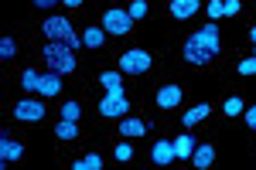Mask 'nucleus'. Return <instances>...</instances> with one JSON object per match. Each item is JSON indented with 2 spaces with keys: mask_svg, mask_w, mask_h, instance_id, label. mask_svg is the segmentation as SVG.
<instances>
[{
  "mask_svg": "<svg viewBox=\"0 0 256 170\" xmlns=\"http://www.w3.org/2000/svg\"><path fill=\"white\" fill-rule=\"evenodd\" d=\"M181 51H184V58H188L192 65H208V61L218 55V24H212V20H208L202 31L188 34Z\"/></svg>",
  "mask_w": 256,
  "mask_h": 170,
  "instance_id": "obj_1",
  "label": "nucleus"
},
{
  "mask_svg": "<svg viewBox=\"0 0 256 170\" xmlns=\"http://www.w3.org/2000/svg\"><path fill=\"white\" fill-rule=\"evenodd\" d=\"M44 65H48V72H55V75H72L76 72V48H68V44H58V41H52L44 51Z\"/></svg>",
  "mask_w": 256,
  "mask_h": 170,
  "instance_id": "obj_2",
  "label": "nucleus"
},
{
  "mask_svg": "<svg viewBox=\"0 0 256 170\" xmlns=\"http://www.w3.org/2000/svg\"><path fill=\"white\" fill-rule=\"evenodd\" d=\"M41 31H44V38H48V41H58V44H68V48H79V44H82V38L76 34V27H72L65 17H55V14L41 24Z\"/></svg>",
  "mask_w": 256,
  "mask_h": 170,
  "instance_id": "obj_3",
  "label": "nucleus"
},
{
  "mask_svg": "<svg viewBox=\"0 0 256 170\" xmlns=\"http://www.w3.org/2000/svg\"><path fill=\"white\" fill-rule=\"evenodd\" d=\"M150 61H154V58L147 55L144 48H130V51L120 55V72H126V75H144V72L150 68Z\"/></svg>",
  "mask_w": 256,
  "mask_h": 170,
  "instance_id": "obj_4",
  "label": "nucleus"
},
{
  "mask_svg": "<svg viewBox=\"0 0 256 170\" xmlns=\"http://www.w3.org/2000/svg\"><path fill=\"white\" fill-rule=\"evenodd\" d=\"M130 27H134V17H130V10H120V7H110L106 14H102V31L106 34H130Z\"/></svg>",
  "mask_w": 256,
  "mask_h": 170,
  "instance_id": "obj_5",
  "label": "nucleus"
},
{
  "mask_svg": "<svg viewBox=\"0 0 256 170\" xmlns=\"http://www.w3.org/2000/svg\"><path fill=\"white\" fill-rule=\"evenodd\" d=\"M130 113V99L123 92H106L102 95V102H99V116H106V119H120V116Z\"/></svg>",
  "mask_w": 256,
  "mask_h": 170,
  "instance_id": "obj_6",
  "label": "nucleus"
},
{
  "mask_svg": "<svg viewBox=\"0 0 256 170\" xmlns=\"http://www.w3.org/2000/svg\"><path fill=\"white\" fill-rule=\"evenodd\" d=\"M20 157H24V143L14 140L10 133H0V167H10Z\"/></svg>",
  "mask_w": 256,
  "mask_h": 170,
  "instance_id": "obj_7",
  "label": "nucleus"
},
{
  "mask_svg": "<svg viewBox=\"0 0 256 170\" xmlns=\"http://www.w3.org/2000/svg\"><path fill=\"white\" fill-rule=\"evenodd\" d=\"M14 116H18L20 123H41L44 119V106H41L38 99H20L18 106H14Z\"/></svg>",
  "mask_w": 256,
  "mask_h": 170,
  "instance_id": "obj_8",
  "label": "nucleus"
},
{
  "mask_svg": "<svg viewBox=\"0 0 256 170\" xmlns=\"http://www.w3.org/2000/svg\"><path fill=\"white\" fill-rule=\"evenodd\" d=\"M150 160H154V167H168V164H174V160H178L174 143H171V140H158L154 150H150Z\"/></svg>",
  "mask_w": 256,
  "mask_h": 170,
  "instance_id": "obj_9",
  "label": "nucleus"
},
{
  "mask_svg": "<svg viewBox=\"0 0 256 170\" xmlns=\"http://www.w3.org/2000/svg\"><path fill=\"white\" fill-rule=\"evenodd\" d=\"M212 164H216V147H212V143H202V147H195V153H192V167L208 170Z\"/></svg>",
  "mask_w": 256,
  "mask_h": 170,
  "instance_id": "obj_10",
  "label": "nucleus"
},
{
  "mask_svg": "<svg viewBox=\"0 0 256 170\" xmlns=\"http://www.w3.org/2000/svg\"><path fill=\"white\" fill-rule=\"evenodd\" d=\"M158 106L160 109H178V106H181V89H178V85H160L158 89Z\"/></svg>",
  "mask_w": 256,
  "mask_h": 170,
  "instance_id": "obj_11",
  "label": "nucleus"
},
{
  "mask_svg": "<svg viewBox=\"0 0 256 170\" xmlns=\"http://www.w3.org/2000/svg\"><path fill=\"white\" fill-rule=\"evenodd\" d=\"M202 0H171V17L174 20H188L192 14H198Z\"/></svg>",
  "mask_w": 256,
  "mask_h": 170,
  "instance_id": "obj_12",
  "label": "nucleus"
},
{
  "mask_svg": "<svg viewBox=\"0 0 256 170\" xmlns=\"http://www.w3.org/2000/svg\"><path fill=\"white\" fill-rule=\"evenodd\" d=\"M58 92H62V75L48 72L38 78V95H58Z\"/></svg>",
  "mask_w": 256,
  "mask_h": 170,
  "instance_id": "obj_13",
  "label": "nucleus"
},
{
  "mask_svg": "<svg viewBox=\"0 0 256 170\" xmlns=\"http://www.w3.org/2000/svg\"><path fill=\"white\" fill-rule=\"evenodd\" d=\"M195 136H192V133H181V136H178L174 140V150H178V160H192V153H195Z\"/></svg>",
  "mask_w": 256,
  "mask_h": 170,
  "instance_id": "obj_14",
  "label": "nucleus"
},
{
  "mask_svg": "<svg viewBox=\"0 0 256 170\" xmlns=\"http://www.w3.org/2000/svg\"><path fill=\"white\" fill-rule=\"evenodd\" d=\"M208 113H212V106H208V102H198L195 109H188V113L181 116V123H184V126L192 130V126H198V123H202V119H205Z\"/></svg>",
  "mask_w": 256,
  "mask_h": 170,
  "instance_id": "obj_15",
  "label": "nucleus"
},
{
  "mask_svg": "<svg viewBox=\"0 0 256 170\" xmlns=\"http://www.w3.org/2000/svg\"><path fill=\"white\" fill-rule=\"evenodd\" d=\"M102 41H106V31L102 27H86V34H82V44L86 48H102Z\"/></svg>",
  "mask_w": 256,
  "mask_h": 170,
  "instance_id": "obj_16",
  "label": "nucleus"
},
{
  "mask_svg": "<svg viewBox=\"0 0 256 170\" xmlns=\"http://www.w3.org/2000/svg\"><path fill=\"white\" fill-rule=\"evenodd\" d=\"M99 85L106 92H123V82H120V72H102L99 75Z\"/></svg>",
  "mask_w": 256,
  "mask_h": 170,
  "instance_id": "obj_17",
  "label": "nucleus"
},
{
  "mask_svg": "<svg viewBox=\"0 0 256 170\" xmlns=\"http://www.w3.org/2000/svg\"><path fill=\"white\" fill-rule=\"evenodd\" d=\"M144 133H147V126L140 119H123L120 123V136H144Z\"/></svg>",
  "mask_w": 256,
  "mask_h": 170,
  "instance_id": "obj_18",
  "label": "nucleus"
},
{
  "mask_svg": "<svg viewBox=\"0 0 256 170\" xmlns=\"http://www.w3.org/2000/svg\"><path fill=\"white\" fill-rule=\"evenodd\" d=\"M55 136H58V140H76V136H79V126H76L72 119H58V126H55Z\"/></svg>",
  "mask_w": 256,
  "mask_h": 170,
  "instance_id": "obj_19",
  "label": "nucleus"
},
{
  "mask_svg": "<svg viewBox=\"0 0 256 170\" xmlns=\"http://www.w3.org/2000/svg\"><path fill=\"white\" fill-rule=\"evenodd\" d=\"M72 167H76V170H102L106 164H102V157H99V153H89V157H82V160H76Z\"/></svg>",
  "mask_w": 256,
  "mask_h": 170,
  "instance_id": "obj_20",
  "label": "nucleus"
},
{
  "mask_svg": "<svg viewBox=\"0 0 256 170\" xmlns=\"http://www.w3.org/2000/svg\"><path fill=\"white\" fill-rule=\"evenodd\" d=\"M242 109H246V106H242V99H239V95L226 99V106H222V113H226V116H242Z\"/></svg>",
  "mask_w": 256,
  "mask_h": 170,
  "instance_id": "obj_21",
  "label": "nucleus"
},
{
  "mask_svg": "<svg viewBox=\"0 0 256 170\" xmlns=\"http://www.w3.org/2000/svg\"><path fill=\"white\" fill-rule=\"evenodd\" d=\"M38 72H34V68H28V72H24V75H20V85H24V89H28V92H38Z\"/></svg>",
  "mask_w": 256,
  "mask_h": 170,
  "instance_id": "obj_22",
  "label": "nucleus"
},
{
  "mask_svg": "<svg viewBox=\"0 0 256 170\" xmlns=\"http://www.w3.org/2000/svg\"><path fill=\"white\" fill-rule=\"evenodd\" d=\"M79 116H82V106H79V102H65V106H62V119L79 123Z\"/></svg>",
  "mask_w": 256,
  "mask_h": 170,
  "instance_id": "obj_23",
  "label": "nucleus"
},
{
  "mask_svg": "<svg viewBox=\"0 0 256 170\" xmlns=\"http://www.w3.org/2000/svg\"><path fill=\"white\" fill-rule=\"evenodd\" d=\"M113 157H116V160H134V147H130L126 140H120L116 147H113Z\"/></svg>",
  "mask_w": 256,
  "mask_h": 170,
  "instance_id": "obj_24",
  "label": "nucleus"
},
{
  "mask_svg": "<svg viewBox=\"0 0 256 170\" xmlns=\"http://www.w3.org/2000/svg\"><path fill=\"white\" fill-rule=\"evenodd\" d=\"M205 10H208V17H222L226 14V0H208Z\"/></svg>",
  "mask_w": 256,
  "mask_h": 170,
  "instance_id": "obj_25",
  "label": "nucleus"
},
{
  "mask_svg": "<svg viewBox=\"0 0 256 170\" xmlns=\"http://www.w3.org/2000/svg\"><path fill=\"white\" fill-rule=\"evenodd\" d=\"M14 55H18V44H14L10 38H4V41H0V58H7V61H10Z\"/></svg>",
  "mask_w": 256,
  "mask_h": 170,
  "instance_id": "obj_26",
  "label": "nucleus"
},
{
  "mask_svg": "<svg viewBox=\"0 0 256 170\" xmlns=\"http://www.w3.org/2000/svg\"><path fill=\"white\" fill-rule=\"evenodd\" d=\"M236 68H239V75H256V55L253 58H242Z\"/></svg>",
  "mask_w": 256,
  "mask_h": 170,
  "instance_id": "obj_27",
  "label": "nucleus"
},
{
  "mask_svg": "<svg viewBox=\"0 0 256 170\" xmlns=\"http://www.w3.org/2000/svg\"><path fill=\"white\" fill-rule=\"evenodd\" d=\"M126 10H130V17H134V20L144 17V14H147V0H134V3H130Z\"/></svg>",
  "mask_w": 256,
  "mask_h": 170,
  "instance_id": "obj_28",
  "label": "nucleus"
},
{
  "mask_svg": "<svg viewBox=\"0 0 256 170\" xmlns=\"http://www.w3.org/2000/svg\"><path fill=\"white\" fill-rule=\"evenodd\" d=\"M242 119H246V126H250V130H256V106L242 109Z\"/></svg>",
  "mask_w": 256,
  "mask_h": 170,
  "instance_id": "obj_29",
  "label": "nucleus"
},
{
  "mask_svg": "<svg viewBox=\"0 0 256 170\" xmlns=\"http://www.w3.org/2000/svg\"><path fill=\"white\" fill-rule=\"evenodd\" d=\"M239 10H242V3H239V0H226V14H229V17L239 14Z\"/></svg>",
  "mask_w": 256,
  "mask_h": 170,
  "instance_id": "obj_30",
  "label": "nucleus"
},
{
  "mask_svg": "<svg viewBox=\"0 0 256 170\" xmlns=\"http://www.w3.org/2000/svg\"><path fill=\"white\" fill-rule=\"evenodd\" d=\"M31 3H34V7H41V10H52V7H55V3H62V0H31Z\"/></svg>",
  "mask_w": 256,
  "mask_h": 170,
  "instance_id": "obj_31",
  "label": "nucleus"
},
{
  "mask_svg": "<svg viewBox=\"0 0 256 170\" xmlns=\"http://www.w3.org/2000/svg\"><path fill=\"white\" fill-rule=\"evenodd\" d=\"M65 7H82V0H62Z\"/></svg>",
  "mask_w": 256,
  "mask_h": 170,
  "instance_id": "obj_32",
  "label": "nucleus"
},
{
  "mask_svg": "<svg viewBox=\"0 0 256 170\" xmlns=\"http://www.w3.org/2000/svg\"><path fill=\"white\" fill-rule=\"evenodd\" d=\"M250 41H253V44H256V24H253V27H250Z\"/></svg>",
  "mask_w": 256,
  "mask_h": 170,
  "instance_id": "obj_33",
  "label": "nucleus"
},
{
  "mask_svg": "<svg viewBox=\"0 0 256 170\" xmlns=\"http://www.w3.org/2000/svg\"><path fill=\"white\" fill-rule=\"evenodd\" d=\"M253 55H256V44H253Z\"/></svg>",
  "mask_w": 256,
  "mask_h": 170,
  "instance_id": "obj_34",
  "label": "nucleus"
}]
</instances>
